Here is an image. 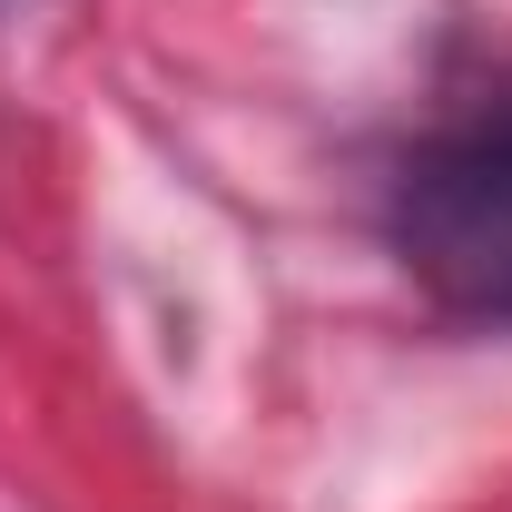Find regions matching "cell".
<instances>
[{"label": "cell", "instance_id": "cell-1", "mask_svg": "<svg viewBox=\"0 0 512 512\" xmlns=\"http://www.w3.org/2000/svg\"><path fill=\"white\" fill-rule=\"evenodd\" d=\"M384 227L444 316L512 325V89H483L404 148Z\"/></svg>", "mask_w": 512, "mask_h": 512}, {"label": "cell", "instance_id": "cell-2", "mask_svg": "<svg viewBox=\"0 0 512 512\" xmlns=\"http://www.w3.org/2000/svg\"><path fill=\"white\" fill-rule=\"evenodd\" d=\"M0 10H20V0H0Z\"/></svg>", "mask_w": 512, "mask_h": 512}]
</instances>
